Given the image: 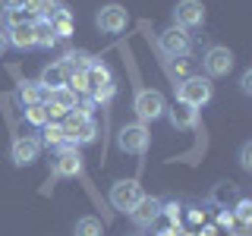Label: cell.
<instances>
[{
    "label": "cell",
    "instance_id": "obj_11",
    "mask_svg": "<svg viewBox=\"0 0 252 236\" xmlns=\"http://www.w3.org/2000/svg\"><path fill=\"white\" fill-rule=\"evenodd\" d=\"M41 19H44L47 26L54 29L57 41H60V38H69V35H73V13H69L63 3H57V0H54V3L44 10V16H41Z\"/></svg>",
    "mask_w": 252,
    "mask_h": 236
},
{
    "label": "cell",
    "instance_id": "obj_22",
    "mask_svg": "<svg viewBox=\"0 0 252 236\" xmlns=\"http://www.w3.org/2000/svg\"><path fill=\"white\" fill-rule=\"evenodd\" d=\"M89 94H92V101H94V104H110V101H114V94H117V82L110 79V82L98 85V88H92Z\"/></svg>",
    "mask_w": 252,
    "mask_h": 236
},
{
    "label": "cell",
    "instance_id": "obj_12",
    "mask_svg": "<svg viewBox=\"0 0 252 236\" xmlns=\"http://www.w3.org/2000/svg\"><path fill=\"white\" fill-rule=\"evenodd\" d=\"M161 214H164V202L161 199H152V195H142L139 205L129 211V217H132V224H136V227H152Z\"/></svg>",
    "mask_w": 252,
    "mask_h": 236
},
{
    "label": "cell",
    "instance_id": "obj_6",
    "mask_svg": "<svg viewBox=\"0 0 252 236\" xmlns=\"http://www.w3.org/2000/svg\"><path fill=\"white\" fill-rule=\"evenodd\" d=\"M94 26H98L104 35H120L129 26V13L120 3H104L98 13H94Z\"/></svg>",
    "mask_w": 252,
    "mask_h": 236
},
{
    "label": "cell",
    "instance_id": "obj_7",
    "mask_svg": "<svg viewBox=\"0 0 252 236\" xmlns=\"http://www.w3.org/2000/svg\"><path fill=\"white\" fill-rule=\"evenodd\" d=\"M202 69H205V79L227 76L233 69V51H230V47H224V44L208 47V51H205V57H202Z\"/></svg>",
    "mask_w": 252,
    "mask_h": 236
},
{
    "label": "cell",
    "instance_id": "obj_3",
    "mask_svg": "<svg viewBox=\"0 0 252 236\" xmlns=\"http://www.w3.org/2000/svg\"><path fill=\"white\" fill-rule=\"evenodd\" d=\"M158 47H161L164 57H170V60H183L186 54L192 51V38H189V31H186V29L170 26V29H164L161 35H158Z\"/></svg>",
    "mask_w": 252,
    "mask_h": 236
},
{
    "label": "cell",
    "instance_id": "obj_4",
    "mask_svg": "<svg viewBox=\"0 0 252 236\" xmlns=\"http://www.w3.org/2000/svg\"><path fill=\"white\" fill-rule=\"evenodd\" d=\"M148 142H152V136H148L145 123H126L123 129L117 132V148H120L123 154H145Z\"/></svg>",
    "mask_w": 252,
    "mask_h": 236
},
{
    "label": "cell",
    "instance_id": "obj_25",
    "mask_svg": "<svg viewBox=\"0 0 252 236\" xmlns=\"http://www.w3.org/2000/svg\"><path fill=\"white\" fill-rule=\"evenodd\" d=\"M240 167L243 170H252V142H243V148H240Z\"/></svg>",
    "mask_w": 252,
    "mask_h": 236
},
{
    "label": "cell",
    "instance_id": "obj_5",
    "mask_svg": "<svg viewBox=\"0 0 252 236\" xmlns=\"http://www.w3.org/2000/svg\"><path fill=\"white\" fill-rule=\"evenodd\" d=\"M51 173L60 179H73L82 173V154H79L76 145H60L57 154L51 157Z\"/></svg>",
    "mask_w": 252,
    "mask_h": 236
},
{
    "label": "cell",
    "instance_id": "obj_2",
    "mask_svg": "<svg viewBox=\"0 0 252 236\" xmlns=\"http://www.w3.org/2000/svg\"><path fill=\"white\" fill-rule=\"evenodd\" d=\"M132 110H136L139 123H155L167 114V101L158 88H139L136 98H132Z\"/></svg>",
    "mask_w": 252,
    "mask_h": 236
},
{
    "label": "cell",
    "instance_id": "obj_26",
    "mask_svg": "<svg viewBox=\"0 0 252 236\" xmlns=\"http://www.w3.org/2000/svg\"><path fill=\"white\" fill-rule=\"evenodd\" d=\"M240 91H243V94H252V69H246V73H243V79H240Z\"/></svg>",
    "mask_w": 252,
    "mask_h": 236
},
{
    "label": "cell",
    "instance_id": "obj_24",
    "mask_svg": "<svg viewBox=\"0 0 252 236\" xmlns=\"http://www.w3.org/2000/svg\"><path fill=\"white\" fill-rule=\"evenodd\" d=\"M3 22L6 29H13V26H22V22H32V16L26 10H3Z\"/></svg>",
    "mask_w": 252,
    "mask_h": 236
},
{
    "label": "cell",
    "instance_id": "obj_29",
    "mask_svg": "<svg viewBox=\"0 0 252 236\" xmlns=\"http://www.w3.org/2000/svg\"><path fill=\"white\" fill-rule=\"evenodd\" d=\"M3 51H6V35L0 31V57H3Z\"/></svg>",
    "mask_w": 252,
    "mask_h": 236
},
{
    "label": "cell",
    "instance_id": "obj_17",
    "mask_svg": "<svg viewBox=\"0 0 252 236\" xmlns=\"http://www.w3.org/2000/svg\"><path fill=\"white\" fill-rule=\"evenodd\" d=\"M44 104H54V107H60L63 114H69V110L76 107V91H69L66 85H63V88H51Z\"/></svg>",
    "mask_w": 252,
    "mask_h": 236
},
{
    "label": "cell",
    "instance_id": "obj_28",
    "mask_svg": "<svg viewBox=\"0 0 252 236\" xmlns=\"http://www.w3.org/2000/svg\"><path fill=\"white\" fill-rule=\"evenodd\" d=\"M26 3H29V0H0L3 10H26Z\"/></svg>",
    "mask_w": 252,
    "mask_h": 236
},
{
    "label": "cell",
    "instance_id": "obj_1",
    "mask_svg": "<svg viewBox=\"0 0 252 236\" xmlns=\"http://www.w3.org/2000/svg\"><path fill=\"white\" fill-rule=\"evenodd\" d=\"M215 98V88H211V79H202V76H186L183 82L177 85V101L180 104H189V107H205L208 101Z\"/></svg>",
    "mask_w": 252,
    "mask_h": 236
},
{
    "label": "cell",
    "instance_id": "obj_8",
    "mask_svg": "<svg viewBox=\"0 0 252 236\" xmlns=\"http://www.w3.org/2000/svg\"><path fill=\"white\" fill-rule=\"evenodd\" d=\"M142 186H139V179H117L114 186H110V205H114L117 211H132L139 205V199H142Z\"/></svg>",
    "mask_w": 252,
    "mask_h": 236
},
{
    "label": "cell",
    "instance_id": "obj_9",
    "mask_svg": "<svg viewBox=\"0 0 252 236\" xmlns=\"http://www.w3.org/2000/svg\"><path fill=\"white\" fill-rule=\"evenodd\" d=\"M173 26L177 29H199L205 26V3L202 0H180L173 6Z\"/></svg>",
    "mask_w": 252,
    "mask_h": 236
},
{
    "label": "cell",
    "instance_id": "obj_23",
    "mask_svg": "<svg viewBox=\"0 0 252 236\" xmlns=\"http://www.w3.org/2000/svg\"><path fill=\"white\" fill-rule=\"evenodd\" d=\"M26 123H32V126L51 123V117H47V107H44V104H32V107H26Z\"/></svg>",
    "mask_w": 252,
    "mask_h": 236
},
{
    "label": "cell",
    "instance_id": "obj_20",
    "mask_svg": "<svg viewBox=\"0 0 252 236\" xmlns=\"http://www.w3.org/2000/svg\"><path fill=\"white\" fill-rule=\"evenodd\" d=\"M92 60L94 57H92L89 51H69L66 57H63V66H66L69 73H85V69L92 66Z\"/></svg>",
    "mask_w": 252,
    "mask_h": 236
},
{
    "label": "cell",
    "instance_id": "obj_16",
    "mask_svg": "<svg viewBox=\"0 0 252 236\" xmlns=\"http://www.w3.org/2000/svg\"><path fill=\"white\" fill-rule=\"evenodd\" d=\"M38 82H41L47 91H51V88H63V85L69 82V69L63 66V60H57V63H47Z\"/></svg>",
    "mask_w": 252,
    "mask_h": 236
},
{
    "label": "cell",
    "instance_id": "obj_14",
    "mask_svg": "<svg viewBox=\"0 0 252 236\" xmlns=\"http://www.w3.org/2000/svg\"><path fill=\"white\" fill-rule=\"evenodd\" d=\"M3 35H6V47H16V51H32V47H35V29H32V22L13 26V29H6Z\"/></svg>",
    "mask_w": 252,
    "mask_h": 236
},
{
    "label": "cell",
    "instance_id": "obj_13",
    "mask_svg": "<svg viewBox=\"0 0 252 236\" xmlns=\"http://www.w3.org/2000/svg\"><path fill=\"white\" fill-rule=\"evenodd\" d=\"M170 120V126L173 129H195L199 126V110L195 107H189V104H173V107H167V114H164Z\"/></svg>",
    "mask_w": 252,
    "mask_h": 236
},
{
    "label": "cell",
    "instance_id": "obj_21",
    "mask_svg": "<svg viewBox=\"0 0 252 236\" xmlns=\"http://www.w3.org/2000/svg\"><path fill=\"white\" fill-rule=\"evenodd\" d=\"M41 129H44L41 136H44V145H47V148H60V145H66V132H63V123L51 120V123H44Z\"/></svg>",
    "mask_w": 252,
    "mask_h": 236
},
{
    "label": "cell",
    "instance_id": "obj_18",
    "mask_svg": "<svg viewBox=\"0 0 252 236\" xmlns=\"http://www.w3.org/2000/svg\"><path fill=\"white\" fill-rule=\"evenodd\" d=\"M32 29H35V47H41V51H51V47L57 44V35H54V29L47 26L44 19H32Z\"/></svg>",
    "mask_w": 252,
    "mask_h": 236
},
{
    "label": "cell",
    "instance_id": "obj_27",
    "mask_svg": "<svg viewBox=\"0 0 252 236\" xmlns=\"http://www.w3.org/2000/svg\"><path fill=\"white\" fill-rule=\"evenodd\" d=\"M249 208H252L249 199H240V205H236V217H240V220H249Z\"/></svg>",
    "mask_w": 252,
    "mask_h": 236
},
{
    "label": "cell",
    "instance_id": "obj_10",
    "mask_svg": "<svg viewBox=\"0 0 252 236\" xmlns=\"http://www.w3.org/2000/svg\"><path fill=\"white\" fill-rule=\"evenodd\" d=\"M38 154H41V142H38L35 136H19V139H13V145H10V161L16 164V167H32V164L38 161Z\"/></svg>",
    "mask_w": 252,
    "mask_h": 236
},
{
    "label": "cell",
    "instance_id": "obj_19",
    "mask_svg": "<svg viewBox=\"0 0 252 236\" xmlns=\"http://www.w3.org/2000/svg\"><path fill=\"white\" fill-rule=\"evenodd\" d=\"M73 236H104V224H101L98 217L85 214V217H79V220H76Z\"/></svg>",
    "mask_w": 252,
    "mask_h": 236
},
{
    "label": "cell",
    "instance_id": "obj_15",
    "mask_svg": "<svg viewBox=\"0 0 252 236\" xmlns=\"http://www.w3.org/2000/svg\"><path fill=\"white\" fill-rule=\"evenodd\" d=\"M16 101H19L22 107L44 104V101H47V88H44L41 82H32V79H26V82L16 85Z\"/></svg>",
    "mask_w": 252,
    "mask_h": 236
}]
</instances>
